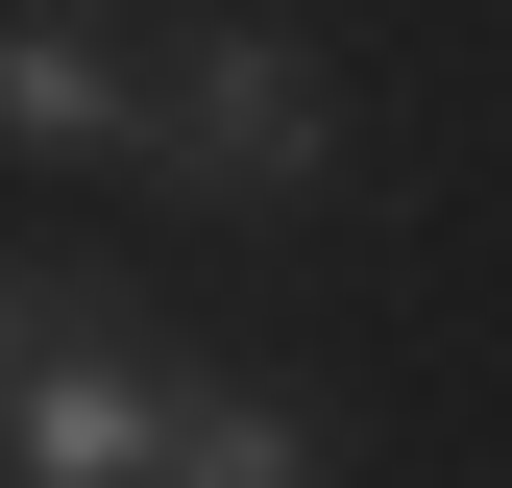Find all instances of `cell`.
Masks as SVG:
<instances>
[{
    "label": "cell",
    "instance_id": "cell-3",
    "mask_svg": "<svg viewBox=\"0 0 512 488\" xmlns=\"http://www.w3.org/2000/svg\"><path fill=\"white\" fill-rule=\"evenodd\" d=\"M0 147H147V74L74 0H0Z\"/></svg>",
    "mask_w": 512,
    "mask_h": 488
},
{
    "label": "cell",
    "instance_id": "cell-5",
    "mask_svg": "<svg viewBox=\"0 0 512 488\" xmlns=\"http://www.w3.org/2000/svg\"><path fill=\"white\" fill-rule=\"evenodd\" d=\"M49 318H74V293H49V269H0V391L49 366Z\"/></svg>",
    "mask_w": 512,
    "mask_h": 488
},
{
    "label": "cell",
    "instance_id": "cell-4",
    "mask_svg": "<svg viewBox=\"0 0 512 488\" xmlns=\"http://www.w3.org/2000/svg\"><path fill=\"white\" fill-rule=\"evenodd\" d=\"M147 488H317V415H293V391H171Z\"/></svg>",
    "mask_w": 512,
    "mask_h": 488
},
{
    "label": "cell",
    "instance_id": "cell-2",
    "mask_svg": "<svg viewBox=\"0 0 512 488\" xmlns=\"http://www.w3.org/2000/svg\"><path fill=\"white\" fill-rule=\"evenodd\" d=\"M147 440H171V366L74 293V318H49V366L0 391V464H25V488H147Z\"/></svg>",
    "mask_w": 512,
    "mask_h": 488
},
{
    "label": "cell",
    "instance_id": "cell-1",
    "mask_svg": "<svg viewBox=\"0 0 512 488\" xmlns=\"http://www.w3.org/2000/svg\"><path fill=\"white\" fill-rule=\"evenodd\" d=\"M147 147L196 171V196L269 220V196H317V171H342V98H317V49H293V25H196V49L147 74Z\"/></svg>",
    "mask_w": 512,
    "mask_h": 488
}]
</instances>
